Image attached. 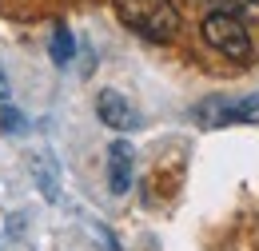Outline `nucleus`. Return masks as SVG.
<instances>
[{
  "label": "nucleus",
  "mask_w": 259,
  "mask_h": 251,
  "mask_svg": "<svg viewBox=\"0 0 259 251\" xmlns=\"http://www.w3.org/2000/svg\"><path fill=\"white\" fill-rule=\"evenodd\" d=\"M112 8L124 28H132L152 44H167L180 32V12L171 0H112Z\"/></svg>",
  "instance_id": "1"
},
{
  "label": "nucleus",
  "mask_w": 259,
  "mask_h": 251,
  "mask_svg": "<svg viewBox=\"0 0 259 251\" xmlns=\"http://www.w3.org/2000/svg\"><path fill=\"white\" fill-rule=\"evenodd\" d=\"M199 36H203V44H207L211 52H220L227 60H247V56H251L247 24H243L239 16H231V12H211V16H203Z\"/></svg>",
  "instance_id": "2"
},
{
  "label": "nucleus",
  "mask_w": 259,
  "mask_h": 251,
  "mask_svg": "<svg viewBox=\"0 0 259 251\" xmlns=\"http://www.w3.org/2000/svg\"><path fill=\"white\" fill-rule=\"evenodd\" d=\"M195 124L203 128H231V124H259V92L255 96H215V100H203L192 112Z\"/></svg>",
  "instance_id": "3"
},
{
  "label": "nucleus",
  "mask_w": 259,
  "mask_h": 251,
  "mask_svg": "<svg viewBox=\"0 0 259 251\" xmlns=\"http://www.w3.org/2000/svg\"><path fill=\"white\" fill-rule=\"evenodd\" d=\"M96 112L112 132H136V128H140V112H136L132 100H124L120 92H100Z\"/></svg>",
  "instance_id": "4"
},
{
  "label": "nucleus",
  "mask_w": 259,
  "mask_h": 251,
  "mask_svg": "<svg viewBox=\"0 0 259 251\" xmlns=\"http://www.w3.org/2000/svg\"><path fill=\"white\" fill-rule=\"evenodd\" d=\"M132 148L120 140V144H112L108 148V184H112V191L116 195H124V191L132 188Z\"/></svg>",
  "instance_id": "5"
},
{
  "label": "nucleus",
  "mask_w": 259,
  "mask_h": 251,
  "mask_svg": "<svg viewBox=\"0 0 259 251\" xmlns=\"http://www.w3.org/2000/svg\"><path fill=\"white\" fill-rule=\"evenodd\" d=\"M211 12H231V16H259V0H207Z\"/></svg>",
  "instance_id": "6"
},
{
  "label": "nucleus",
  "mask_w": 259,
  "mask_h": 251,
  "mask_svg": "<svg viewBox=\"0 0 259 251\" xmlns=\"http://www.w3.org/2000/svg\"><path fill=\"white\" fill-rule=\"evenodd\" d=\"M52 60L56 64L72 60V36H68V28H56V36H52Z\"/></svg>",
  "instance_id": "7"
},
{
  "label": "nucleus",
  "mask_w": 259,
  "mask_h": 251,
  "mask_svg": "<svg viewBox=\"0 0 259 251\" xmlns=\"http://www.w3.org/2000/svg\"><path fill=\"white\" fill-rule=\"evenodd\" d=\"M0 104H8V76L0 72Z\"/></svg>",
  "instance_id": "8"
}]
</instances>
